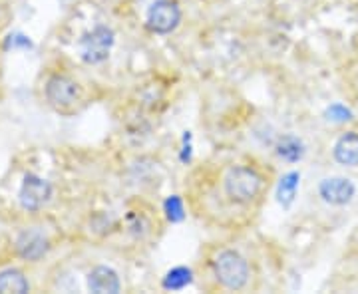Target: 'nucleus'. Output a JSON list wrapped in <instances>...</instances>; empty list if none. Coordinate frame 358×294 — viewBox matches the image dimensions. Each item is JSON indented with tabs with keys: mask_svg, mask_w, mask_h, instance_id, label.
<instances>
[{
	"mask_svg": "<svg viewBox=\"0 0 358 294\" xmlns=\"http://www.w3.org/2000/svg\"><path fill=\"white\" fill-rule=\"evenodd\" d=\"M213 269H215L217 281L225 288H229V291H239L249 281L247 260L239 253H235V251H223V253H219L215 263H213Z\"/></svg>",
	"mask_w": 358,
	"mask_h": 294,
	"instance_id": "f257e3e1",
	"label": "nucleus"
},
{
	"mask_svg": "<svg viewBox=\"0 0 358 294\" xmlns=\"http://www.w3.org/2000/svg\"><path fill=\"white\" fill-rule=\"evenodd\" d=\"M227 197L235 203H249L261 191V177L251 167H233L225 177Z\"/></svg>",
	"mask_w": 358,
	"mask_h": 294,
	"instance_id": "f03ea898",
	"label": "nucleus"
},
{
	"mask_svg": "<svg viewBox=\"0 0 358 294\" xmlns=\"http://www.w3.org/2000/svg\"><path fill=\"white\" fill-rule=\"evenodd\" d=\"M114 46V30L108 26H96L80 40V54L86 64H100L103 62Z\"/></svg>",
	"mask_w": 358,
	"mask_h": 294,
	"instance_id": "7ed1b4c3",
	"label": "nucleus"
},
{
	"mask_svg": "<svg viewBox=\"0 0 358 294\" xmlns=\"http://www.w3.org/2000/svg\"><path fill=\"white\" fill-rule=\"evenodd\" d=\"M181 20V10L171 0H157L148 10V28L155 34H169L178 28Z\"/></svg>",
	"mask_w": 358,
	"mask_h": 294,
	"instance_id": "20e7f679",
	"label": "nucleus"
},
{
	"mask_svg": "<svg viewBox=\"0 0 358 294\" xmlns=\"http://www.w3.org/2000/svg\"><path fill=\"white\" fill-rule=\"evenodd\" d=\"M52 187L48 181L40 179L36 175H26L20 193H18V199H20L22 209H26V211H38L48 203Z\"/></svg>",
	"mask_w": 358,
	"mask_h": 294,
	"instance_id": "39448f33",
	"label": "nucleus"
},
{
	"mask_svg": "<svg viewBox=\"0 0 358 294\" xmlns=\"http://www.w3.org/2000/svg\"><path fill=\"white\" fill-rule=\"evenodd\" d=\"M355 183L345 177H331L319 185V195L324 203L346 205L355 197Z\"/></svg>",
	"mask_w": 358,
	"mask_h": 294,
	"instance_id": "423d86ee",
	"label": "nucleus"
},
{
	"mask_svg": "<svg viewBox=\"0 0 358 294\" xmlns=\"http://www.w3.org/2000/svg\"><path fill=\"white\" fill-rule=\"evenodd\" d=\"M46 98L56 108L72 105L78 98V86L66 76H52L46 84Z\"/></svg>",
	"mask_w": 358,
	"mask_h": 294,
	"instance_id": "0eeeda50",
	"label": "nucleus"
},
{
	"mask_svg": "<svg viewBox=\"0 0 358 294\" xmlns=\"http://www.w3.org/2000/svg\"><path fill=\"white\" fill-rule=\"evenodd\" d=\"M16 249L22 258H28V260H38L42 256L46 255L48 251V241L44 239V235L38 233V230H26L18 237L16 241Z\"/></svg>",
	"mask_w": 358,
	"mask_h": 294,
	"instance_id": "6e6552de",
	"label": "nucleus"
},
{
	"mask_svg": "<svg viewBox=\"0 0 358 294\" xmlns=\"http://www.w3.org/2000/svg\"><path fill=\"white\" fill-rule=\"evenodd\" d=\"M88 286L90 291L96 294H117L120 293V279L114 269L98 267L90 272Z\"/></svg>",
	"mask_w": 358,
	"mask_h": 294,
	"instance_id": "1a4fd4ad",
	"label": "nucleus"
},
{
	"mask_svg": "<svg viewBox=\"0 0 358 294\" xmlns=\"http://www.w3.org/2000/svg\"><path fill=\"white\" fill-rule=\"evenodd\" d=\"M334 159L341 166H358V133H345L334 143Z\"/></svg>",
	"mask_w": 358,
	"mask_h": 294,
	"instance_id": "9d476101",
	"label": "nucleus"
},
{
	"mask_svg": "<svg viewBox=\"0 0 358 294\" xmlns=\"http://www.w3.org/2000/svg\"><path fill=\"white\" fill-rule=\"evenodd\" d=\"M0 293L24 294L28 293V281L20 270L6 269L0 272Z\"/></svg>",
	"mask_w": 358,
	"mask_h": 294,
	"instance_id": "9b49d317",
	"label": "nucleus"
},
{
	"mask_svg": "<svg viewBox=\"0 0 358 294\" xmlns=\"http://www.w3.org/2000/svg\"><path fill=\"white\" fill-rule=\"evenodd\" d=\"M277 155L289 163H296L305 155V145H303V141L296 140L293 135H285L277 145Z\"/></svg>",
	"mask_w": 358,
	"mask_h": 294,
	"instance_id": "f8f14e48",
	"label": "nucleus"
},
{
	"mask_svg": "<svg viewBox=\"0 0 358 294\" xmlns=\"http://www.w3.org/2000/svg\"><path fill=\"white\" fill-rule=\"evenodd\" d=\"M299 181H301V175H299L296 171L287 173V175L279 181V187H277V201H279L282 207H291V203L294 201V195H296V189H299Z\"/></svg>",
	"mask_w": 358,
	"mask_h": 294,
	"instance_id": "ddd939ff",
	"label": "nucleus"
},
{
	"mask_svg": "<svg viewBox=\"0 0 358 294\" xmlns=\"http://www.w3.org/2000/svg\"><path fill=\"white\" fill-rule=\"evenodd\" d=\"M192 269H187V267H176V269H171L166 277H164V282H162V284H164L166 291H181V288H185L187 284H192Z\"/></svg>",
	"mask_w": 358,
	"mask_h": 294,
	"instance_id": "4468645a",
	"label": "nucleus"
},
{
	"mask_svg": "<svg viewBox=\"0 0 358 294\" xmlns=\"http://www.w3.org/2000/svg\"><path fill=\"white\" fill-rule=\"evenodd\" d=\"M164 211H166L167 221H171V223H181L183 217H185L183 201H181V197H178V195L167 197L166 203H164Z\"/></svg>",
	"mask_w": 358,
	"mask_h": 294,
	"instance_id": "2eb2a0df",
	"label": "nucleus"
},
{
	"mask_svg": "<svg viewBox=\"0 0 358 294\" xmlns=\"http://www.w3.org/2000/svg\"><path fill=\"white\" fill-rule=\"evenodd\" d=\"M327 119L336 122V124H343V122L352 119V112L346 110L345 105H341V103H334V105H331V108L327 110Z\"/></svg>",
	"mask_w": 358,
	"mask_h": 294,
	"instance_id": "dca6fc26",
	"label": "nucleus"
},
{
	"mask_svg": "<svg viewBox=\"0 0 358 294\" xmlns=\"http://www.w3.org/2000/svg\"><path fill=\"white\" fill-rule=\"evenodd\" d=\"M4 48L6 50H10V48H32V42L22 34H10L4 42Z\"/></svg>",
	"mask_w": 358,
	"mask_h": 294,
	"instance_id": "f3484780",
	"label": "nucleus"
},
{
	"mask_svg": "<svg viewBox=\"0 0 358 294\" xmlns=\"http://www.w3.org/2000/svg\"><path fill=\"white\" fill-rule=\"evenodd\" d=\"M183 138H185V141H189V138H192V135H189V133H185ZM189 159H192V145L187 143V145H183V152H181V161H183V163H187Z\"/></svg>",
	"mask_w": 358,
	"mask_h": 294,
	"instance_id": "a211bd4d",
	"label": "nucleus"
}]
</instances>
